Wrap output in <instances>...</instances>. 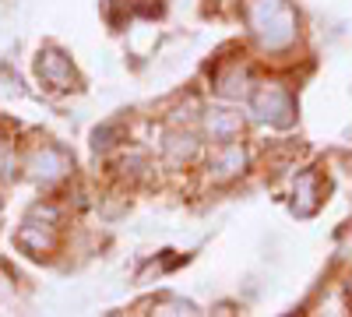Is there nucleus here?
I'll use <instances>...</instances> for the list:
<instances>
[{"mask_svg": "<svg viewBox=\"0 0 352 317\" xmlns=\"http://www.w3.org/2000/svg\"><path fill=\"white\" fill-rule=\"evenodd\" d=\"M194 152H197V141H194L190 134H173V138L166 141V155H169V162H190Z\"/></svg>", "mask_w": 352, "mask_h": 317, "instance_id": "obj_10", "label": "nucleus"}, {"mask_svg": "<svg viewBox=\"0 0 352 317\" xmlns=\"http://www.w3.org/2000/svg\"><path fill=\"white\" fill-rule=\"evenodd\" d=\"M317 173L314 169H307V173H300L296 177V190H292V212H296L300 219H307V215H314L317 212Z\"/></svg>", "mask_w": 352, "mask_h": 317, "instance_id": "obj_7", "label": "nucleus"}, {"mask_svg": "<svg viewBox=\"0 0 352 317\" xmlns=\"http://www.w3.org/2000/svg\"><path fill=\"white\" fill-rule=\"evenodd\" d=\"M250 28L268 50H285L296 39V14L289 0H250Z\"/></svg>", "mask_w": 352, "mask_h": 317, "instance_id": "obj_1", "label": "nucleus"}, {"mask_svg": "<svg viewBox=\"0 0 352 317\" xmlns=\"http://www.w3.org/2000/svg\"><path fill=\"white\" fill-rule=\"evenodd\" d=\"M243 166H247L243 145H236V141H222V149L212 159V177L215 180H232V177H240V173H243Z\"/></svg>", "mask_w": 352, "mask_h": 317, "instance_id": "obj_4", "label": "nucleus"}, {"mask_svg": "<svg viewBox=\"0 0 352 317\" xmlns=\"http://www.w3.org/2000/svg\"><path fill=\"white\" fill-rule=\"evenodd\" d=\"M53 243H56L53 226L25 222V226H21V233H18V247H25L28 254H46V250H53Z\"/></svg>", "mask_w": 352, "mask_h": 317, "instance_id": "obj_8", "label": "nucleus"}, {"mask_svg": "<svg viewBox=\"0 0 352 317\" xmlns=\"http://www.w3.org/2000/svg\"><path fill=\"white\" fill-rule=\"evenodd\" d=\"M250 113H254L257 124L289 127L292 117H296V106H292V96L282 89V85H261V89L250 96Z\"/></svg>", "mask_w": 352, "mask_h": 317, "instance_id": "obj_2", "label": "nucleus"}, {"mask_svg": "<svg viewBox=\"0 0 352 317\" xmlns=\"http://www.w3.org/2000/svg\"><path fill=\"white\" fill-rule=\"evenodd\" d=\"M67 169H71V159L60 149H53V145L43 149V152H36V159H32V177L43 180V184H56Z\"/></svg>", "mask_w": 352, "mask_h": 317, "instance_id": "obj_5", "label": "nucleus"}, {"mask_svg": "<svg viewBox=\"0 0 352 317\" xmlns=\"http://www.w3.org/2000/svg\"><path fill=\"white\" fill-rule=\"evenodd\" d=\"M243 131L240 113H226V109H208L204 113V134L212 141H232Z\"/></svg>", "mask_w": 352, "mask_h": 317, "instance_id": "obj_6", "label": "nucleus"}, {"mask_svg": "<svg viewBox=\"0 0 352 317\" xmlns=\"http://www.w3.org/2000/svg\"><path fill=\"white\" fill-rule=\"evenodd\" d=\"M215 92L222 99H247L250 96V74L247 67H229L215 78Z\"/></svg>", "mask_w": 352, "mask_h": 317, "instance_id": "obj_9", "label": "nucleus"}, {"mask_svg": "<svg viewBox=\"0 0 352 317\" xmlns=\"http://www.w3.org/2000/svg\"><path fill=\"white\" fill-rule=\"evenodd\" d=\"M39 78L50 89H71L74 85V67L60 50H43L39 53Z\"/></svg>", "mask_w": 352, "mask_h": 317, "instance_id": "obj_3", "label": "nucleus"}]
</instances>
